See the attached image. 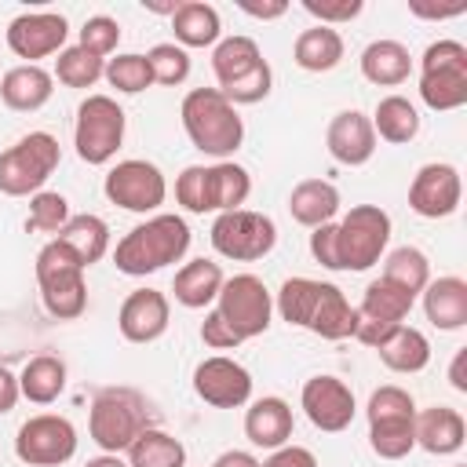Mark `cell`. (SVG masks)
I'll return each instance as SVG.
<instances>
[{"label": "cell", "instance_id": "obj_1", "mask_svg": "<svg viewBox=\"0 0 467 467\" xmlns=\"http://www.w3.org/2000/svg\"><path fill=\"white\" fill-rule=\"evenodd\" d=\"M274 310L281 314V321L306 328L321 339H350L354 325H358V310L350 306V299L343 296L339 285L332 281H314V277H288L277 288Z\"/></svg>", "mask_w": 467, "mask_h": 467}, {"label": "cell", "instance_id": "obj_2", "mask_svg": "<svg viewBox=\"0 0 467 467\" xmlns=\"http://www.w3.org/2000/svg\"><path fill=\"white\" fill-rule=\"evenodd\" d=\"M190 252V226L175 212H157L146 223L131 226L117 248L113 266L128 277H146L153 270H164L168 263H179Z\"/></svg>", "mask_w": 467, "mask_h": 467}, {"label": "cell", "instance_id": "obj_3", "mask_svg": "<svg viewBox=\"0 0 467 467\" xmlns=\"http://www.w3.org/2000/svg\"><path fill=\"white\" fill-rule=\"evenodd\" d=\"M179 117H182L186 139L201 153H208L215 161H226L244 142V120H241L237 106H230L223 99L219 88H193V91H186V99L179 106Z\"/></svg>", "mask_w": 467, "mask_h": 467}, {"label": "cell", "instance_id": "obj_4", "mask_svg": "<svg viewBox=\"0 0 467 467\" xmlns=\"http://www.w3.org/2000/svg\"><path fill=\"white\" fill-rule=\"evenodd\" d=\"M248 193H252V175H248V168H241L234 161L190 164L175 179V201L193 215L234 212L248 201Z\"/></svg>", "mask_w": 467, "mask_h": 467}, {"label": "cell", "instance_id": "obj_5", "mask_svg": "<svg viewBox=\"0 0 467 467\" xmlns=\"http://www.w3.org/2000/svg\"><path fill=\"white\" fill-rule=\"evenodd\" d=\"M153 427L150 405L139 390L131 387H102L91 398V412H88V434L102 452H128V445Z\"/></svg>", "mask_w": 467, "mask_h": 467}, {"label": "cell", "instance_id": "obj_6", "mask_svg": "<svg viewBox=\"0 0 467 467\" xmlns=\"http://www.w3.org/2000/svg\"><path fill=\"white\" fill-rule=\"evenodd\" d=\"M84 263L58 241L51 237L36 252V285H40V303L51 317L73 321L88 310V281H84Z\"/></svg>", "mask_w": 467, "mask_h": 467}, {"label": "cell", "instance_id": "obj_7", "mask_svg": "<svg viewBox=\"0 0 467 467\" xmlns=\"http://www.w3.org/2000/svg\"><path fill=\"white\" fill-rule=\"evenodd\" d=\"M368 445L379 460H401L416 449V401L405 387L383 383L368 394Z\"/></svg>", "mask_w": 467, "mask_h": 467}, {"label": "cell", "instance_id": "obj_8", "mask_svg": "<svg viewBox=\"0 0 467 467\" xmlns=\"http://www.w3.org/2000/svg\"><path fill=\"white\" fill-rule=\"evenodd\" d=\"M62 161L58 139L51 131H29L15 146L0 153V193L7 197H33L55 175Z\"/></svg>", "mask_w": 467, "mask_h": 467}, {"label": "cell", "instance_id": "obj_9", "mask_svg": "<svg viewBox=\"0 0 467 467\" xmlns=\"http://www.w3.org/2000/svg\"><path fill=\"white\" fill-rule=\"evenodd\" d=\"M420 99L434 113L467 102V47L460 40H434L420 58Z\"/></svg>", "mask_w": 467, "mask_h": 467}, {"label": "cell", "instance_id": "obj_10", "mask_svg": "<svg viewBox=\"0 0 467 467\" xmlns=\"http://www.w3.org/2000/svg\"><path fill=\"white\" fill-rule=\"evenodd\" d=\"M124 128H128V117L120 109L117 99L109 95H88L80 106H77V124H73V146H77V157L84 164H109L124 142Z\"/></svg>", "mask_w": 467, "mask_h": 467}, {"label": "cell", "instance_id": "obj_11", "mask_svg": "<svg viewBox=\"0 0 467 467\" xmlns=\"http://www.w3.org/2000/svg\"><path fill=\"white\" fill-rule=\"evenodd\" d=\"M390 244V215L379 204H354L339 223H336V252H339V270H368L383 259Z\"/></svg>", "mask_w": 467, "mask_h": 467}, {"label": "cell", "instance_id": "obj_12", "mask_svg": "<svg viewBox=\"0 0 467 467\" xmlns=\"http://www.w3.org/2000/svg\"><path fill=\"white\" fill-rule=\"evenodd\" d=\"M212 248L223 259L234 263H255L263 255L274 252L277 244V223L263 212L252 208H234V212H219L212 223Z\"/></svg>", "mask_w": 467, "mask_h": 467}, {"label": "cell", "instance_id": "obj_13", "mask_svg": "<svg viewBox=\"0 0 467 467\" xmlns=\"http://www.w3.org/2000/svg\"><path fill=\"white\" fill-rule=\"evenodd\" d=\"M215 310L219 317L234 328V336L244 343V339H255L270 328L274 321V296L270 288L263 285V277L255 274H234L223 281L219 296H215Z\"/></svg>", "mask_w": 467, "mask_h": 467}, {"label": "cell", "instance_id": "obj_14", "mask_svg": "<svg viewBox=\"0 0 467 467\" xmlns=\"http://www.w3.org/2000/svg\"><path fill=\"white\" fill-rule=\"evenodd\" d=\"M102 193H106L109 204H117V208H124V212L150 215V212H157V208L164 204L168 182H164V171H161L153 161L128 157V161H117V164L106 171Z\"/></svg>", "mask_w": 467, "mask_h": 467}, {"label": "cell", "instance_id": "obj_15", "mask_svg": "<svg viewBox=\"0 0 467 467\" xmlns=\"http://www.w3.org/2000/svg\"><path fill=\"white\" fill-rule=\"evenodd\" d=\"M77 452V427L66 416H29L15 434V456L29 467H62Z\"/></svg>", "mask_w": 467, "mask_h": 467}, {"label": "cell", "instance_id": "obj_16", "mask_svg": "<svg viewBox=\"0 0 467 467\" xmlns=\"http://www.w3.org/2000/svg\"><path fill=\"white\" fill-rule=\"evenodd\" d=\"M299 405L306 412V420L325 431V434H339L354 423V412H358V401H354V390L339 379V376H310L299 390Z\"/></svg>", "mask_w": 467, "mask_h": 467}, {"label": "cell", "instance_id": "obj_17", "mask_svg": "<svg viewBox=\"0 0 467 467\" xmlns=\"http://www.w3.org/2000/svg\"><path fill=\"white\" fill-rule=\"evenodd\" d=\"M193 394L212 409H241L252 398V372L226 354L204 358L193 368Z\"/></svg>", "mask_w": 467, "mask_h": 467}, {"label": "cell", "instance_id": "obj_18", "mask_svg": "<svg viewBox=\"0 0 467 467\" xmlns=\"http://www.w3.org/2000/svg\"><path fill=\"white\" fill-rule=\"evenodd\" d=\"M69 22L58 11H26L7 22V47L26 58V66H36V58L58 55L66 47Z\"/></svg>", "mask_w": 467, "mask_h": 467}, {"label": "cell", "instance_id": "obj_19", "mask_svg": "<svg viewBox=\"0 0 467 467\" xmlns=\"http://www.w3.org/2000/svg\"><path fill=\"white\" fill-rule=\"evenodd\" d=\"M460 197H463V182H460L456 164H449V161L423 164L409 182V208L423 219L452 215L460 208Z\"/></svg>", "mask_w": 467, "mask_h": 467}, {"label": "cell", "instance_id": "obj_20", "mask_svg": "<svg viewBox=\"0 0 467 467\" xmlns=\"http://www.w3.org/2000/svg\"><path fill=\"white\" fill-rule=\"evenodd\" d=\"M171 321V303L157 288H135L120 310H117V328L128 343H153L168 332Z\"/></svg>", "mask_w": 467, "mask_h": 467}, {"label": "cell", "instance_id": "obj_21", "mask_svg": "<svg viewBox=\"0 0 467 467\" xmlns=\"http://www.w3.org/2000/svg\"><path fill=\"white\" fill-rule=\"evenodd\" d=\"M325 146H328L332 161H339V164H347V168H361V164H368L372 153H376V131H372V120H368L361 109H339V113L328 120Z\"/></svg>", "mask_w": 467, "mask_h": 467}, {"label": "cell", "instance_id": "obj_22", "mask_svg": "<svg viewBox=\"0 0 467 467\" xmlns=\"http://www.w3.org/2000/svg\"><path fill=\"white\" fill-rule=\"evenodd\" d=\"M467 441V423L449 405L416 409V445L431 456H452Z\"/></svg>", "mask_w": 467, "mask_h": 467}, {"label": "cell", "instance_id": "obj_23", "mask_svg": "<svg viewBox=\"0 0 467 467\" xmlns=\"http://www.w3.org/2000/svg\"><path fill=\"white\" fill-rule=\"evenodd\" d=\"M292 427H296L292 405H288L285 398H274V394L252 401L248 412H244V438H248L255 449H270V452H274V449L288 445Z\"/></svg>", "mask_w": 467, "mask_h": 467}, {"label": "cell", "instance_id": "obj_24", "mask_svg": "<svg viewBox=\"0 0 467 467\" xmlns=\"http://www.w3.org/2000/svg\"><path fill=\"white\" fill-rule=\"evenodd\" d=\"M51 91H55V77L44 69V66H15L0 77V99L7 109L15 113H36L51 102Z\"/></svg>", "mask_w": 467, "mask_h": 467}, {"label": "cell", "instance_id": "obj_25", "mask_svg": "<svg viewBox=\"0 0 467 467\" xmlns=\"http://www.w3.org/2000/svg\"><path fill=\"white\" fill-rule=\"evenodd\" d=\"M423 296V314L434 328L441 332H456L467 325V281L463 277H434L427 281Z\"/></svg>", "mask_w": 467, "mask_h": 467}, {"label": "cell", "instance_id": "obj_26", "mask_svg": "<svg viewBox=\"0 0 467 467\" xmlns=\"http://www.w3.org/2000/svg\"><path fill=\"white\" fill-rule=\"evenodd\" d=\"M223 266L212 263V259H190L175 270V281H171V292H175V303L186 306V310H204L219 288H223Z\"/></svg>", "mask_w": 467, "mask_h": 467}, {"label": "cell", "instance_id": "obj_27", "mask_svg": "<svg viewBox=\"0 0 467 467\" xmlns=\"http://www.w3.org/2000/svg\"><path fill=\"white\" fill-rule=\"evenodd\" d=\"M412 73V55L401 40H372L361 51V77L376 88H398Z\"/></svg>", "mask_w": 467, "mask_h": 467}, {"label": "cell", "instance_id": "obj_28", "mask_svg": "<svg viewBox=\"0 0 467 467\" xmlns=\"http://www.w3.org/2000/svg\"><path fill=\"white\" fill-rule=\"evenodd\" d=\"M336 212H339V190L328 179H303L288 193V215L299 226H310L314 230L321 223H332Z\"/></svg>", "mask_w": 467, "mask_h": 467}, {"label": "cell", "instance_id": "obj_29", "mask_svg": "<svg viewBox=\"0 0 467 467\" xmlns=\"http://www.w3.org/2000/svg\"><path fill=\"white\" fill-rule=\"evenodd\" d=\"M171 33L179 47H215L223 40L219 11L204 0H186L171 15Z\"/></svg>", "mask_w": 467, "mask_h": 467}, {"label": "cell", "instance_id": "obj_30", "mask_svg": "<svg viewBox=\"0 0 467 467\" xmlns=\"http://www.w3.org/2000/svg\"><path fill=\"white\" fill-rule=\"evenodd\" d=\"M412 303H416L412 292H405L401 285H394V281H387V277H376V281L365 285V296H361V303H358L354 310H358L361 321L401 325V321L409 317Z\"/></svg>", "mask_w": 467, "mask_h": 467}, {"label": "cell", "instance_id": "obj_31", "mask_svg": "<svg viewBox=\"0 0 467 467\" xmlns=\"http://www.w3.org/2000/svg\"><path fill=\"white\" fill-rule=\"evenodd\" d=\"M292 58L299 69L306 73H328L343 62V36L328 26H310L296 36L292 44Z\"/></svg>", "mask_w": 467, "mask_h": 467}, {"label": "cell", "instance_id": "obj_32", "mask_svg": "<svg viewBox=\"0 0 467 467\" xmlns=\"http://www.w3.org/2000/svg\"><path fill=\"white\" fill-rule=\"evenodd\" d=\"M368 120H372L376 139L394 142V146H405V142H412V139L420 135V109H416L405 95H387V99H379Z\"/></svg>", "mask_w": 467, "mask_h": 467}, {"label": "cell", "instance_id": "obj_33", "mask_svg": "<svg viewBox=\"0 0 467 467\" xmlns=\"http://www.w3.org/2000/svg\"><path fill=\"white\" fill-rule=\"evenodd\" d=\"M84 266L99 263L106 252H109V226L106 219L91 215V212H80V215H69V223L55 234Z\"/></svg>", "mask_w": 467, "mask_h": 467}, {"label": "cell", "instance_id": "obj_34", "mask_svg": "<svg viewBox=\"0 0 467 467\" xmlns=\"http://www.w3.org/2000/svg\"><path fill=\"white\" fill-rule=\"evenodd\" d=\"M376 354L390 372L412 376V372H423L431 365V339L412 325H398V332L383 347H376Z\"/></svg>", "mask_w": 467, "mask_h": 467}, {"label": "cell", "instance_id": "obj_35", "mask_svg": "<svg viewBox=\"0 0 467 467\" xmlns=\"http://www.w3.org/2000/svg\"><path fill=\"white\" fill-rule=\"evenodd\" d=\"M18 390L33 405H51L66 390V361L55 354H36L18 372Z\"/></svg>", "mask_w": 467, "mask_h": 467}, {"label": "cell", "instance_id": "obj_36", "mask_svg": "<svg viewBox=\"0 0 467 467\" xmlns=\"http://www.w3.org/2000/svg\"><path fill=\"white\" fill-rule=\"evenodd\" d=\"M259 62H263L259 44H255L252 36H241V33L223 36V40L212 47V73H215L219 88H226V84H234V80H241V77H244V73H252Z\"/></svg>", "mask_w": 467, "mask_h": 467}, {"label": "cell", "instance_id": "obj_37", "mask_svg": "<svg viewBox=\"0 0 467 467\" xmlns=\"http://www.w3.org/2000/svg\"><path fill=\"white\" fill-rule=\"evenodd\" d=\"M128 467H186V445L161 427H146L128 445Z\"/></svg>", "mask_w": 467, "mask_h": 467}, {"label": "cell", "instance_id": "obj_38", "mask_svg": "<svg viewBox=\"0 0 467 467\" xmlns=\"http://www.w3.org/2000/svg\"><path fill=\"white\" fill-rule=\"evenodd\" d=\"M379 277H387V281L401 285L405 292L420 296V292L427 288V281H431V263H427V255H423L416 244H401V248L387 252Z\"/></svg>", "mask_w": 467, "mask_h": 467}, {"label": "cell", "instance_id": "obj_39", "mask_svg": "<svg viewBox=\"0 0 467 467\" xmlns=\"http://www.w3.org/2000/svg\"><path fill=\"white\" fill-rule=\"evenodd\" d=\"M102 73H106V58H99V55L84 51L80 44H73V47H62L58 51L51 77L58 84H66V88H91V84L102 80Z\"/></svg>", "mask_w": 467, "mask_h": 467}, {"label": "cell", "instance_id": "obj_40", "mask_svg": "<svg viewBox=\"0 0 467 467\" xmlns=\"http://www.w3.org/2000/svg\"><path fill=\"white\" fill-rule=\"evenodd\" d=\"M102 77H106V80H109V88H117L120 95H139V91L153 88L150 62H146V55H139V51H124V55L109 58Z\"/></svg>", "mask_w": 467, "mask_h": 467}, {"label": "cell", "instance_id": "obj_41", "mask_svg": "<svg viewBox=\"0 0 467 467\" xmlns=\"http://www.w3.org/2000/svg\"><path fill=\"white\" fill-rule=\"evenodd\" d=\"M146 62H150L153 84L179 88V84L190 77V51L179 47L175 40H171V44H153V47L146 51Z\"/></svg>", "mask_w": 467, "mask_h": 467}, {"label": "cell", "instance_id": "obj_42", "mask_svg": "<svg viewBox=\"0 0 467 467\" xmlns=\"http://www.w3.org/2000/svg\"><path fill=\"white\" fill-rule=\"evenodd\" d=\"M69 223V201L55 190H40L29 197V215H26V230L33 234H58Z\"/></svg>", "mask_w": 467, "mask_h": 467}, {"label": "cell", "instance_id": "obj_43", "mask_svg": "<svg viewBox=\"0 0 467 467\" xmlns=\"http://www.w3.org/2000/svg\"><path fill=\"white\" fill-rule=\"evenodd\" d=\"M270 84H274V73H270V62L263 58L252 73H244L241 80H234V84H226L219 91H223V99L230 106H255V102H263L270 95Z\"/></svg>", "mask_w": 467, "mask_h": 467}, {"label": "cell", "instance_id": "obj_44", "mask_svg": "<svg viewBox=\"0 0 467 467\" xmlns=\"http://www.w3.org/2000/svg\"><path fill=\"white\" fill-rule=\"evenodd\" d=\"M117 44H120V22H117V18H109V15H91V18L80 26V47H84V51L106 58V55L117 51Z\"/></svg>", "mask_w": 467, "mask_h": 467}, {"label": "cell", "instance_id": "obj_45", "mask_svg": "<svg viewBox=\"0 0 467 467\" xmlns=\"http://www.w3.org/2000/svg\"><path fill=\"white\" fill-rule=\"evenodd\" d=\"M303 11L310 18H317V26H339V22H350L365 11L361 0H303Z\"/></svg>", "mask_w": 467, "mask_h": 467}, {"label": "cell", "instance_id": "obj_46", "mask_svg": "<svg viewBox=\"0 0 467 467\" xmlns=\"http://www.w3.org/2000/svg\"><path fill=\"white\" fill-rule=\"evenodd\" d=\"M310 255L314 263H321L325 270H339V252H336V219L321 223L310 230Z\"/></svg>", "mask_w": 467, "mask_h": 467}, {"label": "cell", "instance_id": "obj_47", "mask_svg": "<svg viewBox=\"0 0 467 467\" xmlns=\"http://www.w3.org/2000/svg\"><path fill=\"white\" fill-rule=\"evenodd\" d=\"M201 343L212 347V350H234V347H241V339L234 336V328L219 317V310H208L204 314V321H201Z\"/></svg>", "mask_w": 467, "mask_h": 467}, {"label": "cell", "instance_id": "obj_48", "mask_svg": "<svg viewBox=\"0 0 467 467\" xmlns=\"http://www.w3.org/2000/svg\"><path fill=\"white\" fill-rule=\"evenodd\" d=\"M259 467H317V456L303 445H281L266 460H259Z\"/></svg>", "mask_w": 467, "mask_h": 467}, {"label": "cell", "instance_id": "obj_49", "mask_svg": "<svg viewBox=\"0 0 467 467\" xmlns=\"http://www.w3.org/2000/svg\"><path fill=\"white\" fill-rule=\"evenodd\" d=\"M18 398H22V390H18V376H15L11 368L0 365V416L11 412V409L18 405Z\"/></svg>", "mask_w": 467, "mask_h": 467}, {"label": "cell", "instance_id": "obj_50", "mask_svg": "<svg viewBox=\"0 0 467 467\" xmlns=\"http://www.w3.org/2000/svg\"><path fill=\"white\" fill-rule=\"evenodd\" d=\"M237 7H241L244 15H252V18H263V22H266V18H281V15L288 11L285 0H274V4H252V0H241Z\"/></svg>", "mask_w": 467, "mask_h": 467}, {"label": "cell", "instance_id": "obj_51", "mask_svg": "<svg viewBox=\"0 0 467 467\" xmlns=\"http://www.w3.org/2000/svg\"><path fill=\"white\" fill-rule=\"evenodd\" d=\"M409 11L416 15V18H452V15H463L467 11V4L460 0V4H452V7H427V4H409Z\"/></svg>", "mask_w": 467, "mask_h": 467}, {"label": "cell", "instance_id": "obj_52", "mask_svg": "<svg viewBox=\"0 0 467 467\" xmlns=\"http://www.w3.org/2000/svg\"><path fill=\"white\" fill-rule=\"evenodd\" d=\"M212 467H259V460L252 452H244V449H226V452H219L212 460Z\"/></svg>", "mask_w": 467, "mask_h": 467}, {"label": "cell", "instance_id": "obj_53", "mask_svg": "<svg viewBox=\"0 0 467 467\" xmlns=\"http://www.w3.org/2000/svg\"><path fill=\"white\" fill-rule=\"evenodd\" d=\"M463 365H467V347H460V350H456V358H452V365H449V383H452L460 394H467V376H463Z\"/></svg>", "mask_w": 467, "mask_h": 467}, {"label": "cell", "instance_id": "obj_54", "mask_svg": "<svg viewBox=\"0 0 467 467\" xmlns=\"http://www.w3.org/2000/svg\"><path fill=\"white\" fill-rule=\"evenodd\" d=\"M84 467H128L120 456H113V452H102V456H95V460H88Z\"/></svg>", "mask_w": 467, "mask_h": 467}, {"label": "cell", "instance_id": "obj_55", "mask_svg": "<svg viewBox=\"0 0 467 467\" xmlns=\"http://www.w3.org/2000/svg\"><path fill=\"white\" fill-rule=\"evenodd\" d=\"M452 467H463V463H452Z\"/></svg>", "mask_w": 467, "mask_h": 467}]
</instances>
